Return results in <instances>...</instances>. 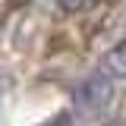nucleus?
Returning <instances> with one entry per match:
<instances>
[{
	"instance_id": "nucleus-1",
	"label": "nucleus",
	"mask_w": 126,
	"mask_h": 126,
	"mask_svg": "<svg viewBox=\"0 0 126 126\" xmlns=\"http://www.w3.org/2000/svg\"><path fill=\"white\" fill-rule=\"evenodd\" d=\"M73 101L82 113H101V110L110 107L113 101V82L104 73H92L73 88Z\"/></svg>"
},
{
	"instance_id": "nucleus-2",
	"label": "nucleus",
	"mask_w": 126,
	"mask_h": 126,
	"mask_svg": "<svg viewBox=\"0 0 126 126\" xmlns=\"http://www.w3.org/2000/svg\"><path fill=\"white\" fill-rule=\"evenodd\" d=\"M104 69H107V76H113V79H126V38L117 41V44L104 54Z\"/></svg>"
},
{
	"instance_id": "nucleus-3",
	"label": "nucleus",
	"mask_w": 126,
	"mask_h": 126,
	"mask_svg": "<svg viewBox=\"0 0 126 126\" xmlns=\"http://www.w3.org/2000/svg\"><path fill=\"white\" fill-rule=\"evenodd\" d=\"M44 126H69V113H57L54 120H47Z\"/></svg>"
}]
</instances>
